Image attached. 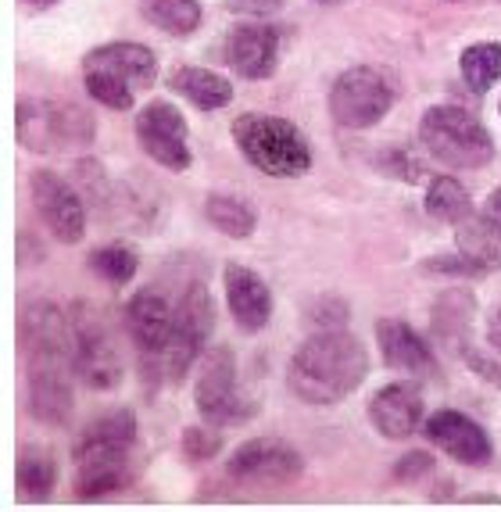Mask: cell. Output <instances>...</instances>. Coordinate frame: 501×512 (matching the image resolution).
Segmentation results:
<instances>
[{
    "label": "cell",
    "instance_id": "obj_18",
    "mask_svg": "<svg viewBox=\"0 0 501 512\" xmlns=\"http://www.w3.org/2000/svg\"><path fill=\"white\" fill-rule=\"evenodd\" d=\"M222 287H226V305H230L233 323L244 333H258L269 326L272 319V294L258 273H251L247 265L230 262L222 273Z\"/></svg>",
    "mask_w": 501,
    "mask_h": 512
},
{
    "label": "cell",
    "instance_id": "obj_27",
    "mask_svg": "<svg viewBox=\"0 0 501 512\" xmlns=\"http://www.w3.org/2000/svg\"><path fill=\"white\" fill-rule=\"evenodd\" d=\"M15 484L18 495L26 498V502H47L54 484H58V462L47 452H40V448H29V452L18 455Z\"/></svg>",
    "mask_w": 501,
    "mask_h": 512
},
{
    "label": "cell",
    "instance_id": "obj_24",
    "mask_svg": "<svg viewBox=\"0 0 501 512\" xmlns=\"http://www.w3.org/2000/svg\"><path fill=\"white\" fill-rule=\"evenodd\" d=\"M169 90L201 111H219L233 101L230 79L219 76V72H212V69H201V65H183V69L172 72Z\"/></svg>",
    "mask_w": 501,
    "mask_h": 512
},
{
    "label": "cell",
    "instance_id": "obj_28",
    "mask_svg": "<svg viewBox=\"0 0 501 512\" xmlns=\"http://www.w3.org/2000/svg\"><path fill=\"white\" fill-rule=\"evenodd\" d=\"M204 219L212 222L215 230L226 233V237H251L258 226V215L255 208L247 205L244 197H233V194H212L204 201Z\"/></svg>",
    "mask_w": 501,
    "mask_h": 512
},
{
    "label": "cell",
    "instance_id": "obj_39",
    "mask_svg": "<svg viewBox=\"0 0 501 512\" xmlns=\"http://www.w3.org/2000/svg\"><path fill=\"white\" fill-rule=\"evenodd\" d=\"M26 4H33V8H54L58 0H26Z\"/></svg>",
    "mask_w": 501,
    "mask_h": 512
},
{
    "label": "cell",
    "instance_id": "obj_19",
    "mask_svg": "<svg viewBox=\"0 0 501 512\" xmlns=\"http://www.w3.org/2000/svg\"><path fill=\"white\" fill-rule=\"evenodd\" d=\"M65 366H29V412L43 427H65L76 412V394Z\"/></svg>",
    "mask_w": 501,
    "mask_h": 512
},
{
    "label": "cell",
    "instance_id": "obj_33",
    "mask_svg": "<svg viewBox=\"0 0 501 512\" xmlns=\"http://www.w3.org/2000/svg\"><path fill=\"white\" fill-rule=\"evenodd\" d=\"M219 452H222V437L212 430V423H208V427L183 430V455H187L190 462H208Z\"/></svg>",
    "mask_w": 501,
    "mask_h": 512
},
{
    "label": "cell",
    "instance_id": "obj_22",
    "mask_svg": "<svg viewBox=\"0 0 501 512\" xmlns=\"http://www.w3.org/2000/svg\"><path fill=\"white\" fill-rule=\"evenodd\" d=\"M473 319H476V298L469 291H444L434 301L430 326H434V341L448 348L451 355H466L473 348Z\"/></svg>",
    "mask_w": 501,
    "mask_h": 512
},
{
    "label": "cell",
    "instance_id": "obj_3",
    "mask_svg": "<svg viewBox=\"0 0 501 512\" xmlns=\"http://www.w3.org/2000/svg\"><path fill=\"white\" fill-rule=\"evenodd\" d=\"M419 140L426 154L448 169H484L494 158V140L487 126L455 104L426 108L419 119Z\"/></svg>",
    "mask_w": 501,
    "mask_h": 512
},
{
    "label": "cell",
    "instance_id": "obj_20",
    "mask_svg": "<svg viewBox=\"0 0 501 512\" xmlns=\"http://www.w3.org/2000/svg\"><path fill=\"white\" fill-rule=\"evenodd\" d=\"M136 444V416L133 409H108L94 416L72 441V459H90V455L133 452Z\"/></svg>",
    "mask_w": 501,
    "mask_h": 512
},
{
    "label": "cell",
    "instance_id": "obj_12",
    "mask_svg": "<svg viewBox=\"0 0 501 512\" xmlns=\"http://www.w3.org/2000/svg\"><path fill=\"white\" fill-rule=\"evenodd\" d=\"M29 194H33V208L40 215V222L51 230V237L58 244H79L86 233V205L83 197L72 190V183H65L58 172H33L29 180Z\"/></svg>",
    "mask_w": 501,
    "mask_h": 512
},
{
    "label": "cell",
    "instance_id": "obj_23",
    "mask_svg": "<svg viewBox=\"0 0 501 512\" xmlns=\"http://www.w3.org/2000/svg\"><path fill=\"white\" fill-rule=\"evenodd\" d=\"M133 480V462L129 452H111V455H90V459L76 462V498L79 502H101L126 491Z\"/></svg>",
    "mask_w": 501,
    "mask_h": 512
},
{
    "label": "cell",
    "instance_id": "obj_36",
    "mask_svg": "<svg viewBox=\"0 0 501 512\" xmlns=\"http://www.w3.org/2000/svg\"><path fill=\"white\" fill-rule=\"evenodd\" d=\"M283 0H230L226 8L230 11H247V15H269V11L280 8Z\"/></svg>",
    "mask_w": 501,
    "mask_h": 512
},
{
    "label": "cell",
    "instance_id": "obj_7",
    "mask_svg": "<svg viewBox=\"0 0 501 512\" xmlns=\"http://www.w3.org/2000/svg\"><path fill=\"white\" fill-rule=\"evenodd\" d=\"M215 330V305L212 294L204 283H190L179 305L172 308V337H169V355H165V376L172 384H183L190 369L201 362L208 348V337Z\"/></svg>",
    "mask_w": 501,
    "mask_h": 512
},
{
    "label": "cell",
    "instance_id": "obj_6",
    "mask_svg": "<svg viewBox=\"0 0 501 512\" xmlns=\"http://www.w3.org/2000/svg\"><path fill=\"white\" fill-rule=\"evenodd\" d=\"M305 473V459L280 437H251L230 452L226 477L244 491H283Z\"/></svg>",
    "mask_w": 501,
    "mask_h": 512
},
{
    "label": "cell",
    "instance_id": "obj_35",
    "mask_svg": "<svg viewBox=\"0 0 501 512\" xmlns=\"http://www.w3.org/2000/svg\"><path fill=\"white\" fill-rule=\"evenodd\" d=\"M434 470V459L430 455H423V452H412V455H405V459L398 462V480H416V477H423V473H430Z\"/></svg>",
    "mask_w": 501,
    "mask_h": 512
},
{
    "label": "cell",
    "instance_id": "obj_9",
    "mask_svg": "<svg viewBox=\"0 0 501 512\" xmlns=\"http://www.w3.org/2000/svg\"><path fill=\"white\" fill-rule=\"evenodd\" d=\"M394 83L373 65L340 72L330 86V115L344 129H369L391 111Z\"/></svg>",
    "mask_w": 501,
    "mask_h": 512
},
{
    "label": "cell",
    "instance_id": "obj_14",
    "mask_svg": "<svg viewBox=\"0 0 501 512\" xmlns=\"http://www.w3.org/2000/svg\"><path fill=\"white\" fill-rule=\"evenodd\" d=\"M22 344L29 351V366L72 369V323L58 305L36 301L22 312Z\"/></svg>",
    "mask_w": 501,
    "mask_h": 512
},
{
    "label": "cell",
    "instance_id": "obj_11",
    "mask_svg": "<svg viewBox=\"0 0 501 512\" xmlns=\"http://www.w3.org/2000/svg\"><path fill=\"white\" fill-rule=\"evenodd\" d=\"M133 129L151 162H158L162 169L172 172L190 169V133L179 108H172L169 101H151L136 115Z\"/></svg>",
    "mask_w": 501,
    "mask_h": 512
},
{
    "label": "cell",
    "instance_id": "obj_17",
    "mask_svg": "<svg viewBox=\"0 0 501 512\" xmlns=\"http://www.w3.org/2000/svg\"><path fill=\"white\" fill-rule=\"evenodd\" d=\"M226 65L244 79H269L280 65V29L247 22L226 36Z\"/></svg>",
    "mask_w": 501,
    "mask_h": 512
},
{
    "label": "cell",
    "instance_id": "obj_38",
    "mask_svg": "<svg viewBox=\"0 0 501 512\" xmlns=\"http://www.w3.org/2000/svg\"><path fill=\"white\" fill-rule=\"evenodd\" d=\"M484 208H487V212H494V215L501 219V183L491 190V197H487V205H484Z\"/></svg>",
    "mask_w": 501,
    "mask_h": 512
},
{
    "label": "cell",
    "instance_id": "obj_1",
    "mask_svg": "<svg viewBox=\"0 0 501 512\" xmlns=\"http://www.w3.org/2000/svg\"><path fill=\"white\" fill-rule=\"evenodd\" d=\"M369 373V351L348 330H323L308 337L287 366V384L305 405H337L362 387Z\"/></svg>",
    "mask_w": 501,
    "mask_h": 512
},
{
    "label": "cell",
    "instance_id": "obj_21",
    "mask_svg": "<svg viewBox=\"0 0 501 512\" xmlns=\"http://www.w3.org/2000/svg\"><path fill=\"white\" fill-rule=\"evenodd\" d=\"M83 65H94L111 76H119L122 83H129L140 94V90H151L154 79H158V58H154L151 47L144 43H104L86 54Z\"/></svg>",
    "mask_w": 501,
    "mask_h": 512
},
{
    "label": "cell",
    "instance_id": "obj_32",
    "mask_svg": "<svg viewBox=\"0 0 501 512\" xmlns=\"http://www.w3.org/2000/svg\"><path fill=\"white\" fill-rule=\"evenodd\" d=\"M83 83H86V94L94 97L97 104L111 111H129L136 101V90L129 83H122L119 76H111L104 69H94V65H83Z\"/></svg>",
    "mask_w": 501,
    "mask_h": 512
},
{
    "label": "cell",
    "instance_id": "obj_31",
    "mask_svg": "<svg viewBox=\"0 0 501 512\" xmlns=\"http://www.w3.org/2000/svg\"><path fill=\"white\" fill-rule=\"evenodd\" d=\"M90 269H94V276H101L104 283H111V287H122V283H129L136 276V251L126 248V244H104V248L90 251Z\"/></svg>",
    "mask_w": 501,
    "mask_h": 512
},
{
    "label": "cell",
    "instance_id": "obj_30",
    "mask_svg": "<svg viewBox=\"0 0 501 512\" xmlns=\"http://www.w3.org/2000/svg\"><path fill=\"white\" fill-rule=\"evenodd\" d=\"M462 79L473 94H487L501 79V43H469L462 51Z\"/></svg>",
    "mask_w": 501,
    "mask_h": 512
},
{
    "label": "cell",
    "instance_id": "obj_16",
    "mask_svg": "<svg viewBox=\"0 0 501 512\" xmlns=\"http://www.w3.org/2000/svg\"><path fill=\"white\" fill-rule=\"evenodd\" d=\"M369 423L387 441H408L426 423L423 391L412 380H398V384L380 387L373 394V402H369Z\"/></svg>",
    "mask_w": 501,
    "mask_h": 512
},
{
    "label": "cell",
    "instance_id": "obj_34",
    "mask_svg": "<svg viewBox=\"0 0 501 512\" xmlns=\"http://www.w3.org/2000/svg\"><path fill=\"white\" fill-rule=\"evenodd\" d=\"M423 273H430V276H484V273H491L487 265H480L476 258H469V255H437V258H426V265H423Z\"/></svg>",
    "mask_w": 501,
    "mask_h": 512
},
{
    "label": "cell",
    "instance_id": "obj_13",
    "mask_svg": "<svg viewBox=\"0 0 501 512\" xmlns=\"http://www.w3.org/2000/svg\"><path fill=\"white\" fill-rule=\"evenodd\" d=\"M423 437L434 444L437 452H444L448 459L462 462V466H487L494 459V444L473 416L459 409H437L426 416Z\"/></svg>",
    "mask_w": 501,
    "mask_h": 512
},
{
    "label": "cell",
    "instance_id": "obj_40",
    "mask_svg": "<svg viewBox=\"0 0 501 512\" xmlns=\"http://www.w3.org/2000/svg\"><path fill=\"white\" fill-rule=\"evenodd\" d=\"M315 4H323V8H337V4H344V0H315Z\"/></svg>",
    "mask_w": 501,
    "mask_h": 512
},
{
    "label": "cell",
    "instance_id": "obj_41",
    "mask_svg": "<svg viewBox=\"0 0 501 512\" xmlns=\"http://www.w3.org/2000/svg\"><path fill=\"white\" fill-rule=\"evenodd\" d=\"M498 111H501V104H498Z\"/></svg>",
    "mask_w": 501,
    "mask_h": 512
},
{
    "label": "cell",
    "instance_id": "obj_29",
    "mask_svg": "<svg viewBox=\"0 0 501 512\" xmlns=\"http://www.w3.org/2000/svg\"><path fill=\"white\" fill-rule=\"evenodd\" d=\"M140 15L151 22L154 29H162L169 36H190L201 26V4L197 0H144Z\"/></svg>",
    "mask_w": 501,
    "mask_h": 512
},
{
    "label": "cell",
    "instance_id": "obj_4",
    "mask_svg": "<svg viewBox=\"0 0 501 512\" xmlns=\"http://www.w3.org/2000/svg\"><path fill=\"white\" fill-rule=\"evenodd\" d=\"M194 405L204 423H212V427H240L258 412L255 398L240 387L237 359L230 348L215 344L201 355L194 380Z\"/></svg>",
    "mask_w": 501,
    "mask_h": 512
},
{
    "label": "cell",
    "instance_id": "obj_5",
    "mask_svg": "<svg viewBox=\"0 0 501 512\" xmlns=\"http://www.w3.org/2000/svg\"><path fill=\"white\" fill-rule=\"evenodd\" d=\"M72 376L90 391H115L122 384V355L108 323L94 305L72 308Z\"/></svg>",
    "mask_w": 501,
    "mask_h": 512
},
{
    "label": "cell",
    "instance_id": "obj_8",
    "mask_svg": "<svg viewBox=\"0 0 501 512\" xmlns=\"http://www.w3.org/2000/svg\"><path fill=\"white\" fill-rule=\"evenodd\" d=\"M122 326H126V337L136 351V362H140V376L147 384L169 380L165 355H169L172 337V308L165 305V298H158L154 291L133 294L122 308Z\"/></svg>",
    "mask_w": 501,
    "mask_h": 512
},
{
    "label": "cell",
    "instance_id": "obj_26",
    "mask_svg": "<svg viewBox=\"0 0 501 512\" xmlns=\"http://www.w3.org/2000/svg\"><path fill=\"white\" fill-rule=\"evenodd\" d=\"M423 208H426L430 219L444 222V226H459V222H466L469 215L476 212L469 190L462 187L455 176H434L430 187H426V205Z\"/></svg>",
    "mask_w": 501,
    "mask_h": 512
},
{
    "label": "cell",
    "instance_id": "obj_10",
    "mask_svg": "<svg viewBox=\"0 0 501 512\" xmlns=\"http://www.w3.org/2000/svg\"><path fill=\"white\" fill-rule=\"evenodd\" d=\"M94 122L72 104H18V140L29 151H61V147L90 144Z\"/></svg>",
    "mask_w": 501,
    "mask_h": 512
},
{
    "label": "cell",
    "instance_id": "obj_37",
    "mask_svg": "<svg viewBox=\"0 0 501 512\" xmlns=\"http://www.w3.org/2000/svg\"><path fill=\"white\" fill-rule=\"evenodd\" d=\"M487 341H491V348L501 355V305L487 312Z\"/></svg>",
    "mask_w": 501,
    "mask_h": 512
},
{
    "label": "cell",
    "instance_id": "obj_25",
    "mask_svg": "<svg viewBox=\"0 0 501 512\" xmlns=\"http://www.w3.org/2000/svg\"><path fill=\"white\" fill-rule=\"evenodd\" d=\"M455 244H459L462 255L476 258L487 269H498L501 265V219L494 212H473L466 222L455 226Z\"/></svg>",
    "mask_w": 501,
    "mask_h": 512
},
{
    "label": "cell",
    "instance_id": "obj_15",
    "mask_svg": "<svg viewBox=\"0 0 501 512\" xmlns=\"http://www.w3.org/2000/svg\"><path fill=\"white\" fill-rule=\"evenodd\" d=\"M376 344H380V355L387 362V369H394V373L419 376V380L441 376V366H437V355L430 348V341L412 323H405V319H394V316L380 319L376 323Z\"/></svg>",
    "mask_w": 501,
    "mask_h": 512
},
{
    "label": "cell",
    "instance_id": "obj_2",
    "mask_svg": "<svg viewBox=\"0 0 501 512\" xmlns=\"http://www.w3.org/2000/svg\"><path fill=\"white\" fill-rule=\"evenodd\" d=\"M233 140L240 154L272 180H298L312 169V147L294 122L265 111H244L233 122Z\"/></svg>",
    "mask_w": 501,
    "mask_h": 512
}]
</instances>
